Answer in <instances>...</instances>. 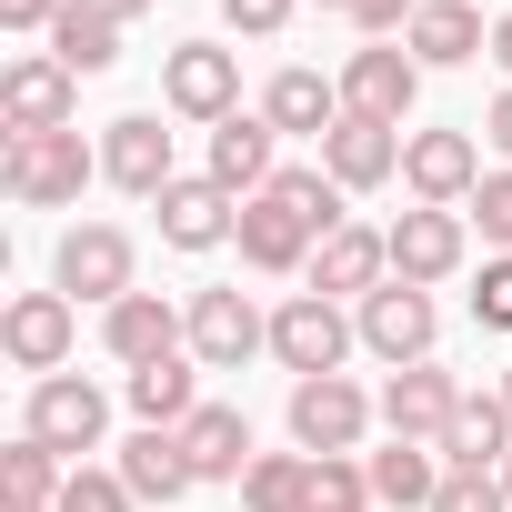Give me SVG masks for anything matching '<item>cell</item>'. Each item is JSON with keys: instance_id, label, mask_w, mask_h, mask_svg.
Returning <instances> with one entry per match:
<instances>
[{"instance_id": "6da1fadb", "label": "cell", "mask_w": 512, "mask_h": 512, "mask_svg": "<svg viewBox=\"0 0 512 512\" xmlns=\"http://www.w3.org/2000/svg\"><path fill=\"white\" fill-rule=\"evenodd\" d=\"M91 171H101V151H91L81 131L0 141V191H11L21 211H61V201H81V191H91Z\"/></svg>"}, {"instance_id": "7a4b0ae2", "label": "cell", "mask_w": 512, "mask_h": 512, "mask_svg": "<svg viewBox=\"0 0 512 512\" xmlns=\"http://www.w3.org/2000/svg\"><path fill=\"white\" fill-rule=\"evenodd\" d=\"M131 272H141V251H131V231H121V221H71V231H61V251H51V292L101 302V312L141 292Z\"/></svg>"}, {"instance_id": "3957f363", "label": "cell", "mask_w": 512, "mask_h": 512, "mask_svg": "<svg viewBox=\"0 0 512 512\" xmlns=\"http://www.w3.org/2000/svg\"><path fill=\"white\" fill-rule=\"evenodd\" d=\"M352 342H362V322H352L342 302H322V292H292V302L272 312V362H282L292 382L342 372V362H352Z\"/></svg>"}, {"instance_id": "277c9868", "label": "cell", "mask_w": 512, "mask_h": 512, "mask_svg": "<svg viewBox=\"0 0 512 512\" xmlns=\"http://www.w3.org/2000/svg\"><path fill=\"white\" fill-rule=\"evenodd\" d=\"M161 101H171L181 121H231V111H241V51H221V41H171V51H161Z\"/></svg>"}, {"instance_id": "5b68a950", "label": "cell", "mask_w": 512, "mask_h": 512, "mask_svg": "<svg viewBox=\"0 0 512 512\" xmlns=\"http://www.w3.org/2000/svg\"><path fill=\"white\" fill-rule=\"evenodd\" d=\"M21 432H31V442H51L61 462H81V452H101V432H111V402H101V382H81V372H51V382H31V412H21Z\"/></svg>"}, {"instance_id": "8992f818", "label": "cell", "mask_w": 512, "mask_h": 512, "mask_svg": "<svg viewBox=\"0 0 512 512\" xmlns=\"http://www.w3.org/2000/svg\"><path fill=\"white\" fill-rule=\"evenodd\" d=\"M372 392L352 382V372H322V382H292V442L312 452V462H332V452H352L362 432H372Z\"/></svg>"}, {"instance_id": "52a82bcc", "label": "cell", "mask_w": 512, "mask_h": 512, "mask_svg": "<svg viewBox=\"0 0 512 512\" xmlns=\"http://www.w3.org/2000/svg\"><path fill=\"white\" fill-rule=\"evenodd\" d=\"M71 342H81V302L71 292H21L0 312V352H11V372H31V382H51L71 362Z\"/></svg>"}, {"instance_id": "ba28073f", "label": "cell", "mask_w": 512, "mask_h": 512, "mask_svg": "<svg viewBox=\"0 0 512 512\" xmlns=\"http://www.w3.org/2000/svg\"><path fill=\"white\" fill-rule=\"evenodd\" d=\"M251 352H272V312H251V292H231V282L191 292V362L201 372H241Z\"/></svg>"}, {"instance_id": "9c48e42d", "label": "cell", "mask_w": 512, "mask_h": 512, "mask_svg": "<svg viewBox=\"0 0 512 512\" xmlns=\"http://www.w3.org/2000/svg\"><path fill=\"white\" fill-rule=\"evenodd\" d=\"M412 101H422V61H412V51H392V41H362V51L342 61V111H352V121H382V131H402V121H412Z\"/></svg>"}, {"instance_id": "30bf717a", "label": "cell", "mask_w": 512, "mask_h": 512, "mask_svg": "<svg viewBox=\"0 0 512 512\" xmlns=\"http://www.w3.org/2000/svg\"><path fill=\"white\" fill-rule=\"evenodd\" d=\"M402 181H412V201L462 211L482 191V141L472 131H402Z\"/></svg>"}, {"instance_id": "8fae6325", "label": "cell", "mask_w": 512, "mask_h": 512, "mask_svg": "<svg viewBox=\"0 0 512 512\" xmlns=\"http://www.w3.org/2000/svg\"><path fill=\"white\" fill-rule=\"evenodd\" d=\"M462 262H472V231H462V211H432V201H412V211L392 221V282L432 292V282H452Z\"/></svg>"}, {"instance_id": "7c38bea8", "label": "cell", "mask_w": 512, "mask_h": 512, "mask_svg": "<svg viewBox=\"0 0 512 512\" xmlns=\"http://www.w3.org/2000/svg\"><path fill=\"white\" fill-rule=\"evenodd\" d=\"M71 101H81V81H71L51 51H21L11 71H0V131H11V141H31V131H71Z\"/></svg>"}, {"instance_id": "4fadbf2b", "label": "cell", "mask_w": 512, "mask_h": 512, "mask_svg": "<svg viewBox=\"0 0 512 512\" xmlns=\"http://www.w3.org/2000/svg\"><path fill=\"white\" fill-rule=\"evenodd\" d=\"M101 352H111L121 372H151V362L191 352V312H171L161 292H131V302H111V312H101Z\"/></svg>"}, {"instance_id": "5bb4252c", "label": "cell", "mask_w": 512, "mask_h": 512, "mask_svg": "<svg viewBox=\"0 0 512 512\" xmlns=\"http://www.w3.org/2000/svg\"><path fill=\"white\" fill-rule=\"evenodd\" d=\"M462 402H472V392H462L442 362H402V372L382 382V432H392V442H442Z\"/></svg>"}, {"instance_id": "9a60e30c", "label": "cell", "mask_w": 512, "mask_h": 512, "mask_svg": "<svg viewBox=\"0 0 512 512\" xmlns=\"http://www.w3.org/2000/svg\"><path fill=\"white\" fill-rule=\"evenodd\" d=\"M352 322H362V352H382L392 372H402V362H432V332H442L432 292H412V282H382Z\"/></svg>"}, {"instance_id": "2e32d148", "label": "cell", "mask_w": 512, "mask_h": 512, "mask_svg": "<svg viewBox=\"0 0 512 512\" xmlns=\"http://www.w3.org/2000/svg\"><path fill=\"white\" fill-rule=\"evenodd\" d=\"M382 282H392V231H372V221H342L312 251V292L322 302H372Z\"/></svg>"}, {"instance_id": "e0dca14e", "label": "cell", "mask_w": 512, "mask_h": 512, "mask_svg": "<svg viewBox=\"0 0 512 512\" xmlns=\"http://www.w3.org/2000/svg\"><path fill=\"white\" fill-rule=\"evenodd\" d=\"M101 181H121L131 201H161L181 171H171V131L151 121V111H121L111 131H101Z\"/></svg>"}, {"instance_id": "ac0fdd59", "label": "cell", "mask_w": 512, "mask_h": 512, "mask_svg": "<svg viewBox=\"0 0 512 512\" xmlns=\"http://www.w3.org/2000/svg\"><path fill=\"white\" fill-rule=\"evenodd\" d=\"M151 211H161V241H171V251H221V241L241 231V201H231L211 171H181Z\"/></svg>"}, {"instance_id": "d6986e66", "label": "cell", "mask_w": 512, "mask_h": 512, "mask_svg": "<svg viewBox=\"0 0 512 512\" xmlns=\"http://www.w3.org/2000/svg\"><path fill=\"white\" fill-rule=\"evenodd\" d=\"M211 181H221L231 201L272 191V181H282V131H272L262 111H231V121H211Z\"/></svg>"}, {"instance_id": "ffe728a7", "label": "cell", "mask_w": 512, "mask_h": 512, "mask_svg": "<svg viewBox=\"0 0 512 512\" xmlns=\"http://www.w3.org/2000/svg\"><path fill=\"white\" fill-rule=\"evenodd\" d=\"M231 241H241V262H251V272H312V251H322L312 221H302L292 201H272V191H251V201H241V231H231Z\"/></svg>"}, {"instance_id": "44dd1931", "label": "cell", "mask_w": 512, "mask_h": 512, "mask_svg": "<svg viewBox=\"0 0 512 512\" xmlns=\"http://www.w3.org/2000/svg\"><path fill=\"white\" fill-rule=\"evenodd\" d=\"M402 51H412L422 71H462V61H482V51H492V31H482L472 0H422L412 31H402Z\"/></svg>"}, {"instance_id": "7402d4cb", "label": "cell", "mask_w": 512, "mask_h": 512, "mask_svg": "<svg viewBox=\"0 0 512 512\" xmlns=\"http://www.w3.org/2000/svg\"><path fill=\"white\" fill-rule=\"evenodd\" d=\"M111 472L131 482V502H161V512L201 482V472H191V452H181V432H161V422H141V432L121 442V462H111Z\"/></svg>"}, {"instance_id": "603a6c76", "label": "cell", "mask_w": 512, "mask_h": 512, "mask_svg": "<svg viewBox=\"0 0 512 512\" xmlns=\"http://www.w3.org/2000/svg\"><path fill=\"white\" fill-rule=\"evenodd\" d=\"M181 452H191L201 482H241L251 462H262V452H251V412H231V402H201L181 422Z\"/></svg>"}, {"instance_id": "cb8c5ba5", "label": "cell", "mask_w": 512, "mask_h": 512, "mask_svg": "<svg viewBox=\"0 0 512 512\" xmlns=\"http://www.w3.org/2000/svg\"><path fill=\"white\" fill-rule=\"evenodd\" d=\"M262 121L292 141V131H312V141H332V121H342V81H322V71H272L262 81Z\"/></svg>"}, {"instance_id": "d4e9b609", "label": "cell", "mask_w": 512, "mask_h": 512, "mask_svg": "<svg viewBox=\"0 0 512 512\" xmlns=\"http://www.w3.org/2000/svg\"><path fill=\"white\" fill-rule=\"evenodd\" d=\"M322 171L342 181V191H382L392 171H402V131H382V121H332V141H322Z\"/></svg>"}, {"instance_id": "484cf974", "label": "cell", "mask_w": 512, "mask_h": 512, "mask_svg": "<svg viewBox=\"0 0 512 512\" xmlns=\"http://www.w3.org/2000/svg\"><path fill=\"white\" fill-rule=\"evenodd\" d=\"M362 472H372V502H392V512H432V492H442L452 462H442V442H382Z\"/></svg>"}, {"instance_id": "4316f807", "label": "cell", "mask_w": 512, "mask_h": 512, "mask_svg": "<svg viewBox=\"0 0 512 512\" xmlns=\"http://www.w3.org/2000/svg\"><path fill=\"white\" fill-rule=\"evenodd\" d=\"M502 452H512V402L502 392H472L452 412V432H442V462L452 472H502Z\"/></svg>"}, {"instance_id": "83f0119b", "label": "cell", "mask_w": 512, "mask_h": 512, "mask_svg": "<svg viewBox=\"0 0 512 512\" xmlns=\"http://www.w3.org/2000/svg\"><path fill=\"white\" fill-rule=\"evenodd\" d=\"M61 482H71V462L51 442H31V432L0 452V502H11V512H61Z\"/></svg>"}, {"instance_id": "f1b7e54d", "label": "cell", "mask_w": 512, "mask_h": 512, "mask_svg": "<svg viewBox=\"0 0 512 512\" xmlns=\"http://www.w3.org/2000/svg\"><path fill=\"white\" fill-rule=\"evenodd\" d=\"M131 412H141V422H161V432H181V422L201 412V362H191V352H171V362L131 372Z\"/></svg>"}, {"instance_id": "f546056e", "label": "cell", "mask_w": 512, "mask_h": 512, "mask_svg": "<svg viewBox=\"0 0 512 512\" xmlns=\"http://www.w3.org/2000/svg\"><path fill=\"white\" fill-rule=\"evenodd\" d=\"M51 61H61L71 81H101V71L121 61V21H101V11H81V0H71V11L51 21Z\"/></svg>"}, {"instance_id": "4dcf8cb0", "label": "cell", "mask_w": 512, "mask_h": 512, "mask_svg": "<svg viewBox=\"0 0 512 512\" xmlns=\"http://www.w3.org/2000/svg\"><path fill=\"white\" fill-rule=\"evenodd\" d=\"M302 492H312V452H262L241 472V512H302Z\"/></svg>"}, {"instance_id": "1f68e13d", "label": "cell", "mask_w": 512, "mask_h": 512, "mask_svg": "<svg viewBox=\"0 0 512 512\" xmlns=\"http://www.w3.org/2000/svg\"><path fill=\"white\" fill-rule=\"evenodd\" d=\"M272 201H292V211L312 221V241H332V231H342V181H332L322 161H282V181H272Z\"/></svg>"}, {"instance_id": "d6a6232c", "label": "cell", "mask_w": 512, "mask_h": 512, "mask_svg": "<svg viewBox=\"0 0 512 512\" xmlns=\"http://www.w3.org/2000/svg\"><path fill=\"white\" fill-rule=\"evenodd\" d=\"M302 512H372V472H362L352 452L312 462V492H302Z\"/></svg>"}, {"instance_id": "836d02e7", "label": "cell", "mask_w": 512, "mask_h": 512, "mask_svg": "<svg viewBox=\"0 0 512 512\" xmlns=\"http://www.w3.org/2000/svg\"><path fill=\"white\" fill-rule=\"evenodd\" d=\"M61 512H131V482H121V472H91V462H71V482H61Z\"/></svg>"}, {"instance_id": "e575fe53", "label": "cell", "mask_w": 512, "mask_h": 512, "mask_svg": "<svg viewBox=\"0 0 512 512\" xmlns=\"http://www.w3.org/2000/svg\"><path fill=\"white\" fill-rule=\"evenodd\" d=\"M432 512H512V492H502V472H442Z\"/></svg>"}, {"instance_id": "d590c367", "label": "cell", "mask_w": 512, "mask_h": 512, "mask_svg": "<svg viewBox=\"0 0 512 512\" xmlns=\"http://www.w3.org/2000/svg\"><path fill=\"white\" fill-rule=\"evenodd\" d=\"M472 322L482 332H512V251H492L482 282H472Z\"/></svg>"}, {"instance_id": "8d00e7d4", "label": "cell", "mask_w": 512, "mask_h": 512, "mask_svg": "<svg viewBox=\"0 0 512 512\" xmlns=\"http://www.w3.org/2000/svg\"><path fill=\"white\" fill-rule=\"evenodd\" d=\"M462 211L482 221V241H502V251H512V171H482V191H472Z\"/></svg>"}, {"instance_id": "74e56055", "label": "cell", "mask_w": 512, "mask_h": 512, "mask_svg": "<svg viewBox=\"0 0 512 512\" xmlns=\"http://www.w3.org/2000/svg\"><path fill=\"white\" fill-rule=\"evenodd\" d=\"M322 11H342L352 31H372V41H392V31H412V11H422V0H322Z\"/></svg>"}, {"instance_id": "f35d334b", "label": "cell", "mask_w": 512, "mask_h": 512, "mask_svg": "<svg viewBox=\"0 0 512 512\" xmlns=\"http://www.w3.org/2000/svg\"><path fill=\"white\" fill-rule=\"evenodd\" d=\"M292 11H302V0H221V21H231L241 41H272V31H282Z\"/></svg>"}, {"instance_id": "ab89813d", "label": "cell", "mask_w": 512, "mask_h": 512, "mask_svg": "<svg viewBox=\"0 0 512 512\" xmlns=\"http://www.w3.org/2000/svg\"><path fill=\"white\" fill-rule=\"evenodd\" d=\"M71 0H0V31H51Z\"/></svg>"}, {"instance_id": "60d3db41", "label": "cell", "mask_w": 512, "mask_h": 512, "mask_svg": "<svg viewBox=\"0 0 512 512\" xmlns=\"http://www.w3.org/2000/svg\"><path fill=\"white\" fill-rule=\"evenodd\" d=\"M472 131H482V141H492V151H502V171H512V81H502V91H492V111H482V121H472Z\"/></svg>"}, {"instance_id": "b9f144b4", "label": "cell", "mask_w": 512, "mask_h": 512, "mask_svg": "<svg viewBox=\"0 0 512 512\" xmlns=\"http://www.w3.org/2000/svg\"><path fill=\"white\" fill-rule=\"evenodd\" d=\"M81 11H101V21H121V31H131V21L151 11V0H81Z\"/></svg>"}, {"instance_id": "7bdbcfd3", "label": "cell", "mask_w": 512, "mask_h": 512, "mask_svg": "<svg viewBox=\"0 0 512 512\" xmlns=\"http://www.w3.org/2000/svg\"><path fill=\"white\" fill-rule=\"evenodd\" d=\"M492 61H502V81H512V11L492 21Z\"/></svg>"}, {"instance_id": "ee69618b", "label": "cell", "mask_w": 512, "mask_h": 512, "mask_svg": "<svg viewBox=\"0 0 512 512\" xmlns=\"http://www.w3.org/2000/svg\"><path fill=\"white\" fill-rule=\"evenodd\" d=\"M502 492H512V452H502Z\"/></svg>"}, {"instance_id": "f6af8a7d", "label": "cell", "mask_w": 512, "mask_h": 512, "mask_svg": "<svg viewBox=\"0 0 512 512\" xmlns=\"http://www.w3.org/2000/svg\"><path fill=\"white\" fill-rule=\"evenodd\" d=\"M502 402H512V372H502Z\"/></svg>"}]
</instances>
